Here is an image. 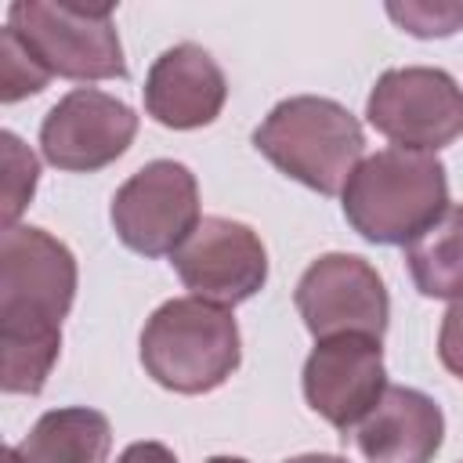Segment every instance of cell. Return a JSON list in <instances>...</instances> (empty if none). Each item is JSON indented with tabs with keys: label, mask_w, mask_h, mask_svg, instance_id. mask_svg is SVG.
Listing matches in <instances>:
<instances>
[{
	"label": "cell",
	"mask_w": 463,
	"mask_h": 463,
	"mask_svg": "<svg viewBox=\"0 0 463 463\" xmlns=\"http://www.w3.org/2000/svg\"><path fill=\"white\" fill-rule=\"evenodd\" d=\"M76 297V257L43 228L14 224L0 235V387L40 394L58 354L61 318Z\"/></svg>",
	"instance_id": "1"
},
{
	"label": "cell",
	"mask_w": 463,
	"mask_h": 463,
	"mask_svg": "<svg viewBox=\"0 0 463 463\" xmlns=\"http://www.w3.org/2000/svg\"><path fill=\"white\" fill-rule=\"evenodd\" d=\"M340 203L347 224L365 242L409 246L449 206L445 163L434 152L380 148L354 166Z\"/></svg>",
	"instance_id": "2"
},
{
	"label": "cell",
	"mask_w": 463,
	"mask_h": 463,
	"mask_svg": "<svg viewBox=\"0 0 463 463\" xmlns=\"http://www.w3.org/2000/svg\"><path fill=\"white\" fill-rule=\"evenodd\" d=\"M253 148L304 188L336 195L365 159V134L340 101L297 94L279 101L260 119L253 130Z\"/></svg>",
	"instance_id": "3"
},
{
	"label": "cell",
	"mask_w": 463,
	"mask_h": 463,
	"mask_svg": "<svg viewBox=\"0 0 463 463\" xmlns=\"http://www.w3.org/2000/svg\"><path fill=\"white\" fill-rule=\"evenodd\" d=\"M242 362V340L232 307L174 297L152 311L141 329L145 373L174 394L217 391Z\"/></svg>",
	"instance_id": "4"
},
{
	"label": "cell",
	"mask_w": 463,
	"mask_h": 463,
	"mask_svg": "<svg viewBox=\"0 0 463 463\" xmlns=\"http://www.w3.org/2000/svg\"><path fill=\"white\" fill-rule=\"evenodd\" d=\"M7 29L51 76L80 83L127 76L112 4L14 0L7 7Z\"/></svg>",
	"instance_id": "5"
},
{
	"label": "cell",
	"mask_w": 463,
	"mask_h": 463,
	"mask_svg": "<svg viewBox=\"0 0 463 463\" xmlns=\"http://www.w3.org/2000/svg\"><path fill=\"white\" fill-rule=\"evenodd\" d=\"M109 217L127 250L174 257L203 221L195 174L177 159H152L116 188Z\"/></svg>",
	"instance_id": "6"
},
{
	"label": "cell",
	"mask_w": 463,
	"mask_h": 463,
	"mask_svg": "<svg viewBox=\"0 0 463 463\" xmlns=\"http://www.w3.org/2000/svg\"><path fill=\"white\" fill-rule=\"evenodd\" d=\"M365 116L394 148L438 152L463 134V87L430 65L387 69L365 98Z\"/></svg>",
	"instance_id": "7"
},
{
	"label": "cell",
	"mask_w": 463,
	"mask_h": 463,
	"mask_svg": "<svg viewBox=\"0 0 463 463\" xmlns=\"http://www.w3.org/2000/svg\"><path fill=\"white\" fill-rule=\"evenodd\" d=\"M293 304L315 340L365 333L383 340L391 297L376 268L358 253H322L293 289Z\"/></svg>",
	"instance_id": "8"
},
{
	"label": "cell",
	"mask_w": 463,
	"mask_h": 463,
	"mask_svg": "<svg viewBox=\"0 0 463 463\" xmlns=\"http://www.w3.org/2000/svg\"><path fill=\"white\" fill-rule=\"evenodd\" d=\"M137 134V116L116 94L76 87L40 123V152L65 174H94L116 163Z\"/></svg>",
	"instance_id": "9"
},
{
	"label": "cell",
	"mask_w": 463,
	"mask_h": 463,
	"mask_svg": "<svg viewBox=\"0 0 463 463\" xmlns=\"http://www.w3.org/2000/svg\"><path fill=\"white\" fill-rule=\"evenodd\" d=\"M174 271L192 297L235 307L268 282V250L250 224L232 217H203L174 253Z\"/></svg>",
	"instance_id": "10"
},
{
	"label": "cell",
	"mask_w": 463,
	"mask_h": 463,
	"mask_svg": "<svg viewBox=\"0 0 463 463\" xmlns=\"http://www.w3.org/2000/svg\"><path fill=\"white\" fill-rule=\"evenodd\" d=\"M383 347L365 333H340L315 340L304 362V398L336 430L351 434L387 391Z\"/></svg>",
	"instance_id": "11"
},
{
	"label": "cell",
	"mask_w": 463,
	"mask_h": 463,
	"mask_svg": "<svg viewBox=\"0 0 463 463\" xmlns=\"http://www.w3.org/2000/svg\"><path fill=\"white\" fill-rule=\"evenodd\" d=\"M228 101V80L210 51L177 43L163 51L145 76V112L170 130L210 127Z\"/></svg>",
	"instance_id": "12"
},
{
	"label": "cell",
	"mask_w": 463,
	"mask_h": 463,
	"mask_svg": "<svg viewBox=\"0 0 463 463\" xmlns=\"http://www.w3.org/2000/svg\"><path fill=\"white\" fill-rule=\"evenodd\" d=\"M351 441L362 463H430L445 441V416L430 394L387 387L373 412L351 430Z\"/></svg>",
	"instance_id": "13"
},
{
	"label": "cell",
	"mask_w": 463,
	"mask_h": 463,
	"mask_svg": "<svg viewBox=\"0 0 463 463\" xmlns=\"http://www.w3.org/2000/svg\"><path fill=\"white\" fill-rule=\"evenodd\" d=\"M11 452L22 463H109L112 423L87 405L51 409L18 445H11Z\"/></svg>",
	"instance_id": "14"
},
{
	"label": "cell",
	"mask_w": 463,
	"mask_h": 463,
	"mask_svg": "<svg viewBox=\"0 0 463 463\" xmlns=\"http://www.w3.org/2000/svg\"><path fill=\"white\" fill-rule=\"evenodd\" d=\"M405 264L423 297H463V206L449 203L445 213L405 246Z\"/></svg>",
	"instance_id": "15"
},
{
	"label": "cell",
	"mask_w": 463,
	"mask_h": 463,
	"mask_svg": "<svg viewBox=\"0 0 463 463\" xmlns=\"http://www.w3.org/2000/svg\"><path fill=\"white\" fill-rule=\"evenodd\" d=\"M54 76L25 51V43L4 25L0 33V101L14 105L29 94H40Z\"/></svg>",
	"instance_id": "16"
},
{
	"label": "cell",
	"mask_w": 463,
	"mask_h": 463,
	"mask_svg": "<svg viewBox=\"0 0 463 463\" xmlns=\"http://www.w3.org/2000/svg\"><path fill=\"white\" fill-rule=\"evenodd\" d=\"M0 148H4V228H14V221L22 217V210L29 206L33 192H36V177H40V163L36 156L11 134H0Z\"/></svg>",
	"instance_id": "17"
},
{
	"label": "cell",
	"mask_w": 463,
	"mask_h": 463,
	"mask_svg": "<svg viewBox=\"0 0 463 463\" xmlns=\"http://www.w3.org/2000/svg\"><path fill=\"white\" fill-rule=\"evenodd\" d=\"M387 14L412 36L434 40V36H452L463 25V4H427V0H405V4H387Z\"/></svg>",
	"instance_id": "18"
},
{
	"label": "cell",
	"mask_w": 463,
	"mask_h": 463,
	"mask_svg": "<svg viewBox=\"0 0 463 463\" xmlns=\"http://www.w3.org/2000/svg\"><path fill=\"white\" fill-rule=\"evenodd\" d=\"M438 358L441 365L463 380V297H456L441 318V329H438Z\"/></svg>",
	"instance_id": "19"
},
{
	"label": "cell",
	"mask_w": 463,
	"mask_h": 463,
	"mask_svg": "<svg viewBox=\"0 0 463 463\" xmlns=\"http://www.w3.org/2000/svg\"><path fill=\"white\" fill-rule=\"evenodd\" d=\"M116 463H177V456L163 441H134L119 452Z\"/></svg>",
	"instance_id": "20"
},
{
	"label": "cell",
	"mask_w": 463,
	"mask_h": 463,
	"mask_svg": "<svg viewBox=\"0 0 463 463\" xmlns=\"http://www.w3.org/2000/svg\"><path fill=\"white\" fill-rule=\"evenodd\" d=\"M286 463H347V459L326 456V452H304V456H293V459H286Z\"/></svg>",
	"instance_id": "21"
},
{
	"label": "cell",
	"mask_w": 463,
	"mask_h": 463,
	"mask_svg": "<svg viewBox=\"0 0 463 463\" xmlns=\"http://www.w3.org/2000/svg\"><path fill=\"white\" fill-rule=\"evenodd\" d=\"M206 463H246L242 456H210Z\"/></svg>",
	"instance_id": "22"
},
{
	"label": "cell",
	"mask_w": 463,
	"mask_h": 463,
	"mask_svg": "<svg viewBox=\"0 0 463 463\" xmlns=\"http://www.w3.org/2000/svg\"><path fill=\"white\" fill-rule=\"evenodd\" d=\"M7 463H22V459H18V456H14L11 449H7Z\"/></svg>",
	"instance_id": "23"
}]
</instances>
